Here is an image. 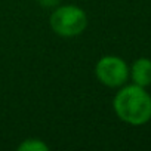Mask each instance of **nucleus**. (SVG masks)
Returning a JSON list of instances; mask_svg holds the SVG:
<instances>
[{"instance_id": "obj_5", "label": "nucleus", "mask_w": 151, "mask_h": 151, "mask_svg": "<svg viewBox=\"0 0 151 151\" xmlns=\"http://www.w3.org/2000/svg\"><path fill=\"white\" fill-rule=\"evenodd\" d=\"M47 150L49 145L42 139H36V138H28L18 145V151H47Z\"/></svg>"}, {"instance_id": "obj_3", "label": "nucleus", "mask_w": 151, "mask_h": 151, "mask_svg": "<svg viewBox=\"0 0 151 151\" xmlns=\"http://www.w3.org/2000/svg\"><path fill=\"white\" fill-rule=\"evenodd\" d=\"M96 79L108 88H120L129 79L127 64L114 55L102 56L95 65Z\"/></svg>"}, {"instance_id": "obj_1", "label": "nucleus", "mask_w": 151, "mask_h": 151, "mask_svg": "<svg viewBox=\"0 0 151 151\" xmlns=\"http://www.w3.org/2000/svg\"><path fill=\"white\" fill-rule=\"evenodd\" d=\"M117 117L132 126H141L151 120V95L138 85L123 86L113 99Z\"/></svg>"}, {"instance_id": "obj_6", "label": "nucleus", "mask_w": 151, "mask_h": 151, "mask_svg": "<svg viewBox=\"0 0 151 151\" xmlns=\"http://www.w3.org/2000/svg\"><path fill=\"white\" fill-rule=\"evenodd\" d=\"M36 2L42 6V8H56L58 3H59V0H36Z\"/></svg>"}, {"instance_id": "obj_2", "label": "nucleus", "mask_w": 151, "mask_h": 151, "mask_svg": "<svg viewBox=\"0 0 151 151\" xmlns=\"http://www.w3.org/2000/svg\"><path fill=\"white\" fill-rule=\"evenodd\" d=\"M50 28L61 37L80 36L88 27L86 12L76 5L56 6L49 18Z\"/></svg>"}, {"instance_id": "obj_4", "label": "nucleus", "mask_w": 151, "mask_h": 151, "mask_svg": "<svg viewBox=\"0 0 151 151\" xmlns=\"http://www.w3.org/2000/svg\"><path fill=\"white\" fill-rule=\"evenodd\" d=\"M129 76L133 83L142 88L151 85V59L148 58H138L132 67L129 68Z\"/></svg>"}]
</instances>
